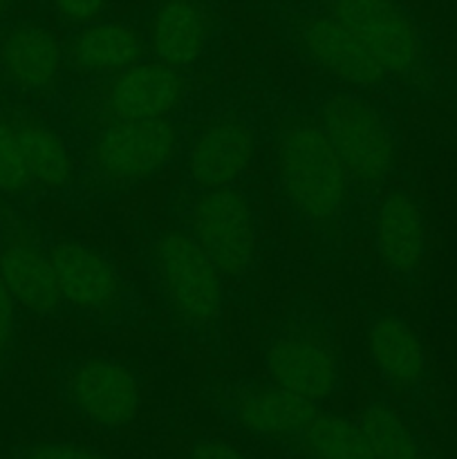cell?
Masks as SVG:
<instances>
[{
  "mask_svg": "<svg viewBox=\"0 0 457 459\" xmlns=\"http://www.w3.org/2000/svg\"><path fill=\"white\" fill-rule=\"evenodd\" d=\"M67 67L65 45L40 22H21L0 39V74L25 94L54 90Z\"/></svg>",
  "mask_w": 457,
  "mask_h": 459,
  "instance_id": "17",
  "label": "cell"
},
{
  "mask_svg": "<svg viewBox=\"0 0 457 459\" xmlns=\"http://www.w3.org/2000/svg\"><path fill=\"white\" fill-rule=\"evenodd\" d=\"M34 191L16 119L0 112V193L7 197H21Z\"/></svg>",
  "mask_w": 457,
  "mask_h": 459,
  "instance_id": "23",
  "label": "cell"
},
{
  "mask_svg": "<svg viewBox=\"0 0 457 459\" xmlns=\"http://www.w3.org/2000/svg\"><path fill=\"white\" fill-rule=\"evenodd\" d=\"M16 459H112L99 448L65 439H47L22 448Z\"/></svg>",
  "mask_w": 457,
  "mask_h": 459,
  "instance_id": "24",
  "label": "cell"
},
{
  "mask_svg": "<svg viewBox=\"0 0 457 459\" xmlns=\"http://www.w3.org/2000/svg\"><path fill=\"white\" fill-rule=\"evenodd\" d=\"M357 421L375 459H437L385 394L367 399Z\"/></svg>",
  "mask_w": 457,
  "mask_h": 459,
  "instance_id": "22",
  "label": "cell"
},
{
  "mask_svg": "<svg viewBox=\"0 0 457 459\" xmlns=\"http://www.w3.org/2000/svg\"><path fill=\"white\" fill-rule=\"evenodd\" d=\"M184 459H249L240 448L220 437H197L188 444Z\"/></svg>",
  "mask_w": 457,
  "mask_h": 459,
  "instance_id": "26",
  "label": "cell"
},
{
  "mask_svg": "<svg viewBox=\"0 0 457 459\" xmlns=\"http://www.w3.org/2000/svg\"><path fill=\"white\" fill-rule=\"evenodd\" d=\"M146 267L168 318L197 345L222 336L228 287L191 233L170 222L148 238Z\"/></svg>",
  "mask_w": 457,
  "mask_h": 459,
  "instance_id": "4",
  "label": "cell"
},
{
  "mask_svg": "<svg viewBox=\"0 0 457 459\" xmlns=\"http://www.w3.org/2000/svg\"><path fill=\"white\" fill-rule=\"evenodd\" d=\"M280 31L291 52L314 67L321 79L384 99L385 103L406 101L397 81L367 52L366 45L323 9L307 3L285 13Z\"/></svg>",
  "mask_w": 457,
  "mask_h": 459,
  "instance_id": "7",
  "label": "cell"
},
{
  "mask_svg": "<svg viewBox=\"0 0 457 459\" xmlns=\"http://www.w3.org/2000/svg\"><path fill=\"white\" fill-rule=\"evenodd\" d=\"M97 99L99 124L106 121L168 119L186 101V72L143 58L116 74L108 76Z\"/></svg>",
  "mask_w": 457,
  "mask_h": 459,
  "instance_id": "13",
  "label": "cell"
},
{
  "mask_svg": "<svg viewBox=\"0 0 457 459\" xmlns=\"http://www.w3.org/2000/svg\"><path fill=\"white\" fill-rule=\"evenodd\" d=\"M211 402L233 430L282 451L318 411V406L278 388L269 379L228 381L213 390Z\"/></svg>",
  "mask_w": 457,
  "mask_h": 459,
  "instance_id": "11",
  "label": "cell"
},
{
  "mask_svg": "<svg viewBox=\"0 0 457 459\" xmlns=\"http://www.w3.org/2000/svg\"><path fill=\"white\" fill-rule=\"evenodd\" d=\"M56 394L76 421L101 430L133 424L142 411L137 372L110 357H76L56 370Z\"/></svg>",
  "mask_w": 457,
  "mask_h": 459,
  "instance_id": "9",
  "label": "cell"
},
{
  "mask_svg": "<svg viewBox=\"0 0 457 459\" xmlns=\"http://www.w3.org/2000/svg\"><path fill=\"white\" fill-rule=\"evenodd\" d=\"M49 3L61 21L74 27L101 21L106 12V0H49Z\"/></svg>",
  "mask_w": 457,
  "mask_h": 459,
  "instance_id": "25",
  "label": "cell"
},
{
  "mask_svg": "<svg viewBox=\"0 0 457 459\" xmlns=\"http://www.w3.org/2000/svg\"><path fill=\"white\" fill-rule=\"evenodd\" d=\"M258 152V134L246 117L224 112L182 142V178L188 188L236 186Z\"/></svg>",
  "mask_w": 457,
  "mask_h": 459,
  "instance_id": "12",
  "label": "cell"
},
{
  "mask_svg": "<svg viewBox=\"0 0 457 459\" xmlns=\"http://www.w3.org/2000/svg\"><path fill=\"white\" fill-rule=\"evenodd\" d=\"M352 31L397 81L406 101L437 103L453 94V76L433 39L403 0H309Z\"/></svg>",
  "mask_w": 457,
  "mask_h": 459,
  "instance_id": "3",
  "label": "cell"
},
{
  "mask_svg": "<svg viewBox=\"0 0 457 459\" xmlns=\"http://www.w3.org/2000/svg\"><path fill=\"white\" fill-rule=\"evenodd\" d=\"M16 126L34 188L45 193L67 191L74 182L76 169L63 134L36 117H21Z\"/></svg>",
  "mask_w": 457,
  "mask_h": 459,
  "instance_id": "20",
  "label": "cell"
},
{
  "mask_svg": "<svg viewBox=\"0 0 457 459\" xmlns=\"http://www.w3.org/2000/svg\"><path fill=\"white\" fill-rule=\"evenodd\" d=\"M170 215L213 260L227 287H245L254 281L260 255V220L251 197L240 188L186 186Z\"/></svg>",
  "mask_w": 457,
  "mask_h": 459,
  "instance_id": "6",
  "label": "cell"
},
{
  "mask_svg": "<svg viewBox=\"0 0 457 459\" xmlns=\"http://www.w3.org/2000/svg\"><path fill=\"white\" fill-rule=\"evenodd\" d=\"M175 117L143 121H106L90 134L85 157L97 182L128 191L160 175L182 151Z\"/></svg>",
  "mask_w": 457,
  "mask_h": 459,
  "instance_id": "8",
  "label": "cell"
},
{
  "mask_svg": "<svg viewBox=\"0 0 457 459\" xmlns=\"http://www.w3.org/2000/svg\"><path fill=\"white\" fill-rule=\"evenodd\" d=\"M273 178L291 227L318 254L339 258L358 229L361 202L307 106L278 117Z\"/></svg>",
  "mask_w": 457,
  "mask_h": 459,
  "instance_id": "1",
  "label": "cell"
},
{
  "mask_svg": "<svg viewBox=\"0 0 457 459\" xmlns=\"http://www.w3.org/2000/svg\"><path fill=\"white\" fill-rule=\"evenodd\" d=\"M285 453L296 459H375L358 421L321 408Z\"/></svg>",
  "mask_w": 457,
  "mask_h": 459,
  "instance_id": "21",
  "label": "cell"
},
{
  "mask_svg": "<svg viewBox=\"0 0 457 459\" xmlns=\"http://www.w3.org/2000/svg\"><path fill=\"white\" fill-rule=\"evenodd\" d=\"M264 379L321 408L343 388L336 327L325 309L296 299L263 339Z\"/></svg>",
  "mask_w": 457,
  "mask_h": 459,
  "instance_id": "5",
  "label": "cell"
},
{
  "mask_svg": "<svg viewBox=\"0 0 457 459\" xmlns=\"http://www.w3.org/2000/svg\"><path fill=\"white\" fill-rule=\"evenodd\" d=\"M0 281L27 312L39 316L65 312L49 251L25 233H16L0 247Z\"/></svg>",
  "mask_w": 457,
  "mask_h": 459,
  "instance_id": "19",
  "label": "cell"
},
{
  "mask_svg": "<svg viewBox=\"0 0 457 459\" xmlns=\"http://www.w3.org/2000/svg\"><path fill=\"white\" fill-rule=\"evenodd\" d=\"M65 312L97 323L128 318L133 300L115 260L99 247L63 238L47 247Z\"/></svg>",
  "mask_w": 457,
  "mask_h": 459,
  "instance_id": "10",
  "label": "cell"
},
{
  "mask_svg": "<svg viewBox=\"0 0 457 459\" xmlns=\"http://www.w3.org/2000/svg\"><path fill=\"white\" fill-rule=\"evenodd\" d=\"M143 34L148 56L188 72L209 52L213 13L204 0H157Z\"/></svg>",
  "mask_w": 457,
  "mask_h": 459,
  "instance_id": "16",
  "label": "cell"
},
{
  "mask_svg": "<svg viewBox=\"0 0 457 459\" xmlns=\"http://www.w3.org/2000/svg\"><path fill=\"white\" fill-rule=\"evenodd\" d=\"M67 67L85 79H108L148 58L146 34L124 21H97L76 30L65 45Z\"/></svg>",
  "mask_w": 457,
  "mask_h": 459,
  "instance_id": "18",
  "label": "cell"
},
{
  "mask_svg": "<svg viewBox=\"0 0 457 459\" xmlns=\"http://www.w3.org/2000/svg\"><path fill=\"white\" fill-rule=\"evenodd\" d=\"M366 348L372 368L392 393L406 399L426 397L430 363L419 334L392 309H376L366 321Z\"/></svg>",
  "mask_w": 457,
  "mask_h": 459,
  "instance_id": "15",
  "label": "cell"
},
{
  "mask_svg": "<svg viewBox=\"0 0 457 459\" xmlns=\"http://www.w3.org/2000/svg\"><path fill=\"white\" fill-rule=\"evenodd\" d=\"M16 332H18V303L13 300V296L9 294L4 282L0 281V357L9 354V350L13 348Z\"/></svg>",
  "mask_w": 457,
  "mask_h": 459,
  "instance_id": "27",
  "label": "cell"
},
{
  "mask_svg": "<svg viewBox=\"0 0 457 459\" xmlns=\"http://www.w3.org/2000/svg\"><path fill=\"white\" fill-rule=\"evenodd\" d=\"M305 106L339 157L358 202L375 206L392 186L401 160V137L390 108L384 99L327 79L312 85Z\"/></svg>",
  "mask_w": 457,
  "mask_h": 459,
  "instance_id": "2",
  "label": "cell"
},
{
  "mask_svg": "<svg viewBox=\"0 0 457 459\" xmlns=\"http://www.w3.org/2000/svg\"><path fill=\"white\" fill-rule=\"evenodd\" d=\"M0 4H3V0H0Z\"/></svg>",
  "mask_w": 457,
  "mask_h": 459,
  "instance_id": "28",
  "label": "cell"
},
{
  "mask_svg": "<svg viewBox=\"0 0 457 459\" xmlns=\"http://www.w3.org/2000/svg\"><path fill=\"white\" fill-rule=\"evenodd\" d=\"M372 242L390 278L401 287L415 285L428 251V224L415 193L390 186L376 200Z\"/></svg>",
  "mask_w": 457,
  "mask_h": 459,
  "instance_id": "14",
  "label": "cell"
}]
</instances>
